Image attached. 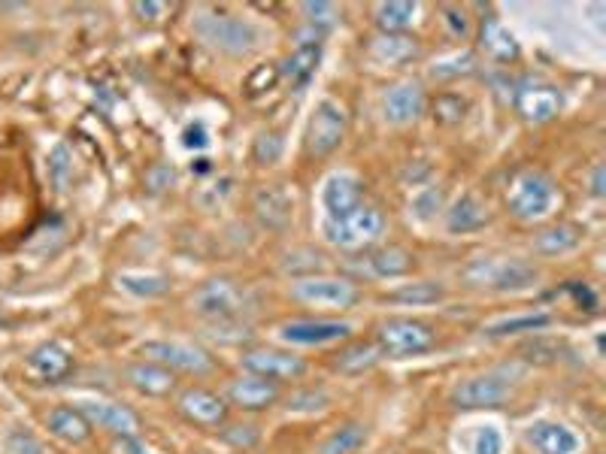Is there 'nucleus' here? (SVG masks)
<instances>
[{"instance_id": "nucleus-37", "label": "nucleus", "mask_w": 606, "mask_h": 454, "mask_svg": "<svg viewBox=\"0 0 606 454\" xmlns=\"http://www.w3.org/2000/svg\"><path fill=\"white\" fill-rule=\"evenodd\" d=\"M431 112H434V122L440 125H461L467 116V100L458 94H440L431 103Z\"/></svg>"}, {"instance_id": "nucleus-16", "label": "nucleus", "mask_w": 606, "mask_h": 454, "mask_svg": "<svg viewBox=\"0 0 606 454\" xmlns=\"http://www.w3.org/2000/svg\"><path fill=\"white\" fill-rule=\"evenodd\" d=\"M79 409H82V415L88 418L91 427H100V430H107V433H113V436H119V439L140 433V418H137L128 406H122V403L88 400V403H82Z\"/></svg>"}, {"instance_id": "nucleus-43", "label": "nucleus", "mask_w": 606, "mask_h": 454, "mask_svg": "<svg viewBox=\"0 0 606 454\" xmlns=\"http://www.w3.org/2000/svg\"><path fill=\"white\" fill-rule=\"evenodd\" d=\"M473 454H503V436L497 427H482L473 442Z\"/></svg>"}, {"instance_id": "nucleus-44", "label": "nucleus", "mask_w": 606, "mask_h": 454, "mask_svg": "<svg viewBox=\"0 0 606 454\" xmlns=\"http://www.w3.org/2000/svg\"><path fill=\"white\" fill-rule=\"evenodd\" d=\"M279 155H282V140H279V134H261V137L255 140V161L273 164Z\"/></svg>"}, {"instance_id": "nucleus-48", "label": "nucleus", "mask_w": 606, "mask_h": 454, "mask_svg": "<svg viewBox=\"0 0 606 454\" xmlns=\"http://www.w3.org/2000/svg\"><path fill=\"white\" fill-rule=\"evenodd\" d=\"M440 13L446 16V25H449V31H452V37H467V34H470V25H467L464 10H458V7H440Z\"/></svg>"}, {"instance_id": "nucleus-21", "label": "nucleus", "mask_w": 606, "mask_h": 454, "mask_svg": "<svg viewBox=\"0 0 606 454\" xmlns=\"http://www.w3.org/2000/svg\"><path fill=\"white\" fill-rule=\"evenodd\" d=\"M488 221H491L488 206L476 194H461L446 212V231L449 234H473V231H482Z\"/></svg>"}, {"instance_id": "nucleus-20", "label": "nucleus", "mask_w": 606, "mask_h": 454, "mask_svg": "<svg viewBox=\"0 0 606 454\" xmlns=\"http://www.w3.org/2000/svg\"><path fill=\"white\" fill-rule=\"evenodd\" d=\"M528 442L540 454H576L579 451V436L558 421H537L528 427Z\"/></svg>"}, {"instance_id": "nucleus-14", "label": "nucleus", "mask_w": 606, "mask_h": 454, "mask_svg": "<svg viewBox=\"0 0 606 454\" xmlns=\"http://www.w3.org/2000/svg\"><path fill=\"white\" fill-rule=\"evenodd\" d=\"M282 397L279 391V382H270V379H261V376H252V373H243L237 376L231 385H228V400L243 409V412H261V409H270L276 406Z\"/></svg>"}, {"instance_id": "nucleus-6", "label": "nucleus", "mask_w": 606, "mask_h": 454, "mask_svg": "<svg viewBox=\"0 0 606 454\" xmlns=\"http://www.w3.org/2000/svg\"><path fill=\"white\" fill-rule=\"evenodd\" d=\"M143 361H155L173 373L207 376L216 370V358L197 343H176V339H155L143 346Z\"/></svg>"}, {"instance_id": "nucleus-34", "label": "nucleus", "mask_w": 606, "mask_h": 454, "mask_svg": "<svg viewBox=\"0 0 606 454\" xmlns=\"http://www.w3.org/2000/svg\"><path fill=\"white\" fill-rule=\"evenodd\" d=\"M364 445H367V427L364 424H343L325 439L322 454H358Z\"/></svg>"}, {"instance_id": "nucleus-49", "label": "nucleus", "mask_w": 606, "mask_h": 454, "mask_svg": "<svg viewBox=\"0 0 606 454\" xmlns=\"http://www.w3.org/2000/svg\"><path fill=\"white\" fill-rule=\"evenodd\" d=\"M170 182H173V167H167V164H158V167H152L149 173H146V185L158 194V191H164V188H170Z\"/></svg>"}, {"instance_id": "nucleus-5", "label": "nucleus", "mask_w": 606, "mask_h": 454, "mask_svg": "<svg viewBox=\"0 0 606 454\" xmlns=\"http://www.w3.org/2000/svg\"><path fill=\"white\" fill-rule=\"evenodd\" d=\"M507 206L519 221H537L555 206V182L543 170H519L507 185Z\"/></svg>"}, {"instance_id": "nucleus-27", "label": "nucleus", "mask_w": 606, "mask_h": 454, "mask_svg": "<svg viewBox=\"0 0 606 454\" xmlns=\"http://www.w3.org/2000/svg\"><path fill=\"white\" fill-rule=\"evenodd\" d=\"M382 361V349L376 346V339H364V343H349L334 355V370L343 376H361L373 370Z\"/></svg>"}, {"instance_id": "nucleus-36", "label": "nucleus", "mask_w": 606, "mask_h": 454, "mask_svg": "<svg viewBox=\"0 0 606 454\" xmlns=\"http://www.w3.org/2000/svg\"><path fill=\"white\" fill-rule=\"evenodd\" d=\"M443 285L440 282H413V285H403L397 291H391V300L397 303H413V306H431L443 300Z\"/></svg>"}, {"instance_id": "nucleus-13", "label": "nucleus", "mask_w": 606, "mask_h": 454, "mask_svg": "<svg viewBox=\"0 0 606 454\" xmlns=\"http://www.w3.org/2000/svg\"><path fill=\"white\" fill-rule=\"evenodd\" d=\"M176 409L185 421H191L197 427H222L228 418V400L210 388H197V385L179 391Z\"/></svg>"}, {"instance_id": "nucleus-33", "label": "nucleus", "mask_w": 606, "mask_h": 454, "mask_svg": "<svg viewBox=\"0 0 606 454\" xmlns=\"http://www.w3.org/2000/svg\"><path fill=\"white\" fill-rule=\"evenodd\" d=\"M370 49L385 64H403L416 55V40H410L407 34H379Z\"/></svg>"}, {"instance_id": "nucleus-9", "label": "nucleus", "mask_w": 606, "mask_h": 454, "mask_svg": "<svg viewBox=\"0 0 606 454\" xmlns=\"http://www.w3.org/2000/svg\"><path fill=\"white\" fill-rule=\"evenodd\" d=\"M346 125H349L346 109L334 100H322L313 112L310 128H307V152L316 158L337 152L343 137H346Z\"/></svg>"}, {"instance_id": "nucleus-22", "label": "nucleus", "mask_w": 606, "mask_h": 454, "mask_svg": "<svg viewBox=\"0 0 606 454\" xmlns=\"http://www.w3.org/2000/svg\"><path fill=\"white\" fill-rule=\"evenodd\" d=\"M322 203L328 209V218H340V215L352 212L355 206H361V182L349 173H334L325 182Z\"/></svg>"}, {"instance_id": "nucleus-1", "label": "nucleus", "mask_w": 606, "mask_h": 454, "mask_svg": "<svg viewBox=\"0 0 606 454\" xmlns=\"http://www.w3.org/2000/svg\"><path fill=\"white\" fill-rule=\"evenodd\" d=\"M194 34L213 52H222L231 58L252 55L261 46V31L252 22L228 16V13H197L194 16Z\"/></svg>"}, {"instance_id": "nucleus-30", "label": "nucleus", "mask_w": 606, "mask_h": 454, "mask_svg": "<svg viewBox=\"0 0 606 454\" xmlns=\"http://www.w3.org/2000/svg\"><path fill=\"white\" fill-rule=\"evenodd\" d=\"M482 49L494 58V61H516L519 58V43H516V37L503 28L497 19H488L485 25H482Z\"/></svg>"}, {"instance_id": "nucleus-29", "label": "nucleus", "mask_w": 606, "mask_h": 454, "mask_svg": "<svg viewBox=\"0 0 606 454\" xmlns=\"http://www.w3.org/2000/svg\"><path fill=\"white\" fill-rule=\"evenodd\" d=\"M552 324L549 312H525V315H510V318H497L491 324H485V336L491 339H503V336H516V333H537L543 327Z\"/></svg>"}, {"instance_id": "nucleus-25", "label": "nucleus", "mask_w": 606, "mask_h": 454, "mask_svg": "<svg viewBox=\"0 0 606 454\" xmlns=\"http://www.w3.org/2000/svg\"><path fill=\"white\" fill-rule=\"evenodd\" d=\"M579 243H582V227H576L570 221H558V224L543 227V231L534 237V252L543 258H558V255L579 249Z\"/></svg>"}, {"instance_id": "nucleus-7", "label": "nucleus", "mask_w": 606, "mask_h": 454, "mask_svg": "<svg viewBox=\"0 0 606 454\" xmlns=\"http://www.w3.org/2000/svg\"><path fill=\"white\" fill-rule=\"evenodd\" d=\"M249 297L246 291L231 282V279H213L207 285H200L191 297V309L194 315L207 318V321H231V318H243Z\"/></svg>"}, {"instance_id": "nucleus-35", "label": "nucleus", "mask_w": 606, "mask_h": 454, "mask_svg": "<svg viewBox=\"0 0 606 454\" xmlns=\"http://www.w3.org/2000/svg\"><path fill=\"white\" fill-rule=\"evenodd\" d=\"M119 288H125L134 297H161L170 288L167 276H155V273H122L119 276Z\"/></svg>"}, {"instance_id": "nucleus-28", "label": "nucleus", "mask_w": 606, "mask_h": 454, "mask_svg": "<svg viewBox=\"0 0 606 454\" xmlns=\"http://www.w3.org/2000/svg\"><path fill=\"white\" fill-rule=\"evenodd\" d=\"M367 270L370 276H379V279H397L416 270V258L403 246H382L367 258Z\"/></svg>"}, {"instance_id": "nucleus-50", "label": "nucleus", "mask_w": 606, "mask_h": 454, "mask_svg": "<svg viewBox=\"0 0 606 454\" xmlns=\"http://www.w3.org/2000/svg\"><path fill=\"white\" fill-rule=\"evenodd\" d=\"M134 10H137V16H149V22H158L164 13H167V4H158V0H146V4H134Z\"/></svg>"}, {"instance_id": "nucleus-42", "label": "nucleus", "mask_w": 606, "mask_h": 454, "mask_svg": "<svg viewBox=\"0 0 606 454\" xmlns=\"http://www.w3.org/2000/svg\"><path fill=\"white\" fill-rule=\"evenodd\" d=\"M276 82H279V67L264 64V67H255V70L249 73V79H246V91H249V94H261V91L273 88Z\"/></svg>"}, {"instance_id": "nucleus-38", "label": "nucleus", "mask_w": 606, "mask_h": 454, "mask_svg": "<svg viewBox=\"0 0 606 454\" xmlns=\"http://www.w3.org/2000/svg\"><path fill=\"white\" fill-rule=\"evenodd\" d=\"M300 13L313 28H331L340 19L337 4H328V0H307V4H300Z\"/></svg>"}, {"instance_id": "nucleus-12", "label": "nucleus", "mask_w": 606, "mask_h": 454, "mask_svg": "<svg viewBox=\"0 0 606 454\" xmlns=\"http://www.w3.org/2000/svg\"><path fill=\"white\" fill-rule=\"evenodd\" d=\"M279 336L288 346H328L349 339L352 324L337 318H294L279 327Z\"/></svg>"}, {"instance_id": "nucleus-41", "label": "nucleus", "mask_w": 606, "mask_h": 454, "mask_svg": "<svg viewBox=\"0 0 606 454\" xmlns=\"http://www.w3.org/2000/svg\"><path fill=\"white\" fill-rule=\"evenodd\" d=\"M440 203H443L440 188H419L413 194V215L416 218H431L434 212H440Z\"/></svg>"}, {"instance_id": "nucleus-26", "label": "nucleus", "mask_w": 606, "mask_h": 454, "mask_svg": "<svg viewBox=\"0 0 606 454\" xmlns=\"http://www.w3.org/2000/svg\"><path fill=\"white\" fill-rule=\"evenodd\" d=\"M519 112L531 125H546L561 112V91L558 88H528L519 94Z\"/></svg>"}, {"instance_id": "nucleus-11", "label": "nucleus", "mask_w": 606, "mask_h": 454, "mask_svg": "<svg viewBox=\"0 0 606 454\" xmlns=\"http://www.w3.org/2000/svg\"><path fill=\"white\" fill-rule=\"evenodd\" d=\"M510 394H513V388H510L507 379H500L497 373H485V376L461 379L452 388L449 400L458 409H494L500 403H507Z\"/></svg>"}, {"instance_id": "nucleus-4", "label": "nucleus", "mask_w": 606, "mask_h": 454, "mask_svg": "<svg viewBox=\"0 0 606 454\" xmlns=\"http://www.w3.org/2000/svg\"><path fill=\"white\" fill-rule=\"evenodd\" d=\"M376 346L382 358H416L437 346V330L422 318H385L376 327Z\"/></svg>"}, {"instance_id": "nucleus-10", "label": "nucleus", "mask_w": 606, "mask_h": 454, "mask_svg": "<svg viewBox=\"0 0 606 454\" xmlns=\"http://www.w3.org/2000/svg\"><path fill=\"white\" fill-rule=\"evenodd\" d=\"M243 370L270 382H294L300 376H307V361L294 352H282V349H249L240 358Z\"/></svg>"}, {"instance_id": "nucleus-3", "label": "nucleus", "mask_w": 606, "mask_h": 454, "mask_svg": "<svg viewBox=\"0 0 606 454\" xmlns=\"http://www.w3.org/2000/svg\"><path fill=\"white\" fill-rule=\"evenodd\" d=\"M537 267L522 261V258H473L464 270L461 279L470 288H491V291H522L537 282Z\"/></svg>"}, {"instance_id": "nucleus-24", "label": "nucleus", "mask_w": 606, "mask_h": 454, "mask_svg": "<svg viewBox=\"0 0 606 454\" xmlns=\"http://www.w3.org/2000/svg\"><path fill=\"white\" fill-rule=\"evenodd\" d=\"M322 61V46L319 43H300L282 64H279V79L291 82V88H303L313 76Z\"/></svg>"}, {"instance_id": "nucleus-46", "label": "nucleus", "mask_w": 606, "mask_h": 454, "mask_svg": "<svg viewBox=\"0 0 606 454\" xmlns=\"http://www.w3.org/2000/svg\"><path fill=\"white\" fill-rule=\"evenodd\" d=\"M473 70V55L464 52V55H455L452 61H443L434 67V76L437 79H452V76H461V73H470Z\"/></svg>"}, {"instance_id": "nucleus-19", "label": "nucleus", "mask_w": 606, "mask_h": 454, "mask_svg": "<svg viewBox=\"0 0 606 454\" xmlns=\"http://www.w3.org/2000/svg\"><path fill=\"white\" fill-rule=\"evenodd\" d=\"M73 370V358L61 343H43L28 355V373L43 382H61Z\"/></svg>"}, {"instance_id": "nucleus-8", "label": "nucleus", "mask_w": 606, "mask_h": 454, "mask_svg": "<svg viewBox=\"0 0 606 454\" xmlns=\"http://www.w3.org/2000/svg\"><path fill=\"white\" fill-rule=\"evenodd\" d=\"M291 297L316 309H349L358 300V285L343 276H307L291 282Z\"/></svg>"}, {"instance_id": "nucleus-2", "label": "nucleus", "mask_w": 606, "mask_h": 454, "mask_svg": "<svg viewBox=\"0 0 606 454\" xmlns=\"http://www.w3.org/2000/svg\"><path fill=\"white\" fill-rule=\"evenodd\" d=\"M382 234H385V215L370 203H361L352 212L325 221V240L343 252L370 249L382 240Z\"/></svg>"}, {"instance_id": "nucleus-52", "label": "nucleus", "mask_w": 606, "mask_h": 454, "mask_svg": "<svg viewBox=\"0 0 606 454\" xmlns=\"http://www.w3.org/2000/svg\"><path fill=\"white\" fill-rule=\"evenodd\" d=\"M185 146H188V149H191V146H197V149H204V146H207V134H204V131H200V128H197V131L191 128V131L185 134Z\"/></svg>"}, {"instance_id": "nucleus-53", "label": "nucleus", "mask_w": 606, "mask_h": 454, "mask_svg": "<svg viewBox=\"0 0 606 454\" xmlns=\"http://www.w3.org/2000/svg\"><path fill=\"white\" fill-rule=\"evenodd\" d=\"M603 191H606V188H603V167L597 164L594 173H591V194H594V197H603Z\"/></svg>"}, {"instance_id": "nucleus-17", "label": "nucleus", "mask_w": 606, "mask_h": 454, "mask_svg": "<svg viewBox=\"0 0 606 454\" xmlns=\"http://www.w3.org/2000/svg\"><path fill=\"white\" fill-rule=\"evenodd\" d=\"M252 209H255V218L270 227V231H285L288 221H291V197L282 185H267V188H258L255 197H252Z\"/></svg>"}, {"instance_id": "nucleus-15", "label": "nucleus", "mask_w": 606, "mask_h": 454, "mask_svg": "<svg viewBox=\"0 0 606 454\" xmlns=\"http://www.w3.org/2000/svg\"><path fill=\"white\" fill-rule=\"evenodd\" d=\"M425 106H428V97L419 82H397L394 88H388V94L382 100L385 122H391V125L416 122L425 112Z\"/></svg>"}, {"instance_id": "nucleus-47", "label": "nucleus", "mask_w": 606, "mask_h": 454, "mask_svg": "<svg viewBox=\"0 0 606 454\" xmlns=\"http://www.w3.org/2000/svg\"><path fill=\"white\" fill-rule=\"evenodd\" d=\"M325 403H328L325 391H303L288 400V409H322Z\"/></svg>"}, {"instance_id": "nucleus-23", "label": "nucleus", "mask_w": 606, "mask_h": 454, "mask_svg": "<svg viewBox=\"0 0 606 454\" xmlns=\"http://www.w3.org/2000/svg\"><path fill=\"white\" fill-rule=\"evenodd\" d=\"M46 427L52 436H58L61 442H70V445H82L91 439V424L88 418L82 415V409H73V406H55L46 412Z\"/></svg>"}, {"instance_id": "nucleus-32", "label": "nucleus", "mask_w": 606, "mask_h": 454, "mask_svg": "<svg viewBox=\"0 0 606 454\" xmlns=\"http://www.w3.org/2000/svg\"><path fill=\"white\" fill-rule=\"evenodd\" d=\"M328 267V258L310 246L303 249H291L282 255V270L297 276V279H307V276H322V270Z\"/></svg>"}, {"instance_id": "nucleus-18", "label": "nucleus", "mask_w": 606, "mask_h": 454, "mask_svg": "<svg viewBox=\"0 0 606 454\" xmlns=\"http://www.w3.org/2000/svg\"><path fill=\"white\" fill-rule=\"evenodd\" d=\"M125 379L131 382L134 391L146 397H167L176 391V373L155 364V361H137L125 370Z\"/></svg>"}, {"instance_id": "nucleus-51", "label": "nucleus", "mask_w": 606, "mask_h": 454, "mask_svg": "<svg viewBox=\"0 0 606 454\" xmlns=\"http://www.w3.org/2000/svg\"><path fill=\"white\" fill-rule=\"evenodd\" d=\"M119 451H122V454H149L137 436H122V439H119Z\"/></svg>"}, {"instance_id": "nucleus-31", "label": "nucleus", "mask_w": 606, "mask_h": 454, "mask_svg": "<svg viewBox=\"0 0 606 454\" xmlns=\"http://www.w3.org/2000/svg\"><path fill=\"white\" fill-rule=\"evenodd\" d=\"M416 13H419L416 4H407V0H391V4L376 7V25L382 34H403L413 25Z\"/></svg>"}, {"instance_id": "nucleus-39", "label": "nucleus", "mask_w": 606, "mask_h": 454, "mask_svg": "<svg viewBox=\"0 0 606 454\" xmlns=\"http://www.w3.org/2000/svg\"><path fill=\"white\" fill-rule=\"evenodd\" d=\"M222 439H225L231 448H237V451H249L252 445H258L261 430H258L255 424H228V427L222 430Z\"/></svg>"}, {"instance_id": "nucleus-45", "label": "nucleus", "mask_w": 606, "mask_h": 454, "mask_svg": "<svg viewBox=\"0 0 606 454\" xmlns=\"http://www.w3.org/2000/svg\"><path fill=\"white\" fill-rule=\"evenodd\" d=\"M49 170H52V179H55V185L58 188H64L67 185V179H70V152H67V146H55V152H52V158H49Z\"/></svg>"}, {"instance_id": "nucleus-40", "label": "nucleus", "mask_w": 606, "mask_h": 454, "mask_svg": "<svg viewBox=\"0 0 606 454\" xmlns=\"http://www.w3.org/2000/svg\"><path fill=\"white\" fill-rule=\"evenodd\" d=\"M4 445H7L10 454H46L43 442H40L31 430H25V427L10 430L7 439H4Z\"/></svg>"}]
</instances>
